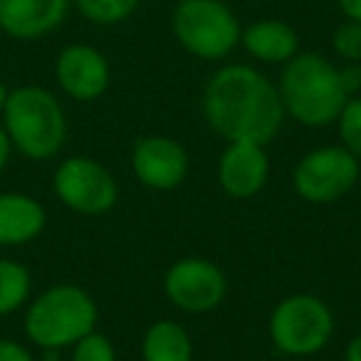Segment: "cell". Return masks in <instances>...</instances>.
Masks as SVG:
<instances>
[{"label": "cell", "instance_id": "13", "mask_svg": "<svg viewBox=\"0 0 361 361\" xmlns=\"http://www.w3.org/2000/svg\"><path fill=\"white\" fill-rule=\"evenodd\" d=\"M72 0H0V30L13 40H40L65 23Z\"/></svg>", "mask_w": 361, "mask_h": 361}, {"label": "cell", "instance_id": "2", "mask_svg": "<svg viewBox=\"0 0 361 361\" xmlns=\"http://www.w3.org/2000/svg\"><path fill=\"white\" fill-rule=\"evenodd\" d=\"M280 97L285 111L305 126H326L344 109L346 94L339 67L317 52H297L280 75Z\"/></svg>", "mask_w": 361, "mask_h": 361}, {"label": "cell", "instance_id": "15", "mask_svg": "<svg viewBox=\"0 0 361 361\" xmlns=\"http://www.w3.org/2000/svg\"><path fill=\"white\" fill-rule=\"evenodd\" d=\"M240 45L252 60L265 65H285L300 52V35L290 23L267 18L243 27Z\"/></svg>", "mask_w": 361, "mask_h": 361}, {"label": "cell", "instance_id": "14", "mask_svg": "<svg viewBox=\"0 0 361 361\" xmlns=\"http://www.w3.org/2000/svg\"><path fill=\"white\" fill-rule=\"evenodd\" d=\"M47 226V211L27 193H0V247H20L37 240Z\"/></svg>", "mask_w": 361, "mask_h": 361}, {"label": "cell", "instance_id": "16", "mask_svg": "<svg viewBox=\"0 0 361 361\" xmlns=\"http://www.w3.org/2000/svg\"><path fill=\"white\" fill-rule=\"evenodd\" d=\"M144 361H191L193 344L188 331L171 319H161L149 326L141 344Z\"/></svg>", "mask_w": 361, "mask_h": 361}, {"label": "cell", "instance_id": "5", "mask_svg": "<svg viewBox=\"0 0 361 361\" xmlns=\"http://www.w3.org/2000/svg\"><path fill=\"white\" fill-rule=\"evenodd\" d=\"M171 27L188 55L218 62L240 45L243 25L223 0H176Z\"/></svg>", "mask_w": 361, "mask_h": 361}, {"label": "cell", "instance_id": "26", "mask_svg": "<svg viewBox=\"0 0 361 361\" xmlns=\"http://www.w3.org/2000/svg\"><path fill=\"white\" fill-rule=\"evenodd\" d=\"M346 361H361V334L346 344Z\"/></svg>", "mask_w": 361, "mask_h": 361}, {"label": "cell", "instance_id": "11", "mask_svg": "<svg viewBox=\"0 0 361 361\" xmlns=\"http://www.w3.org/2000/svg\"><path fill=\"white\" fill-rule=\"evenodd\" d=\"M55 80L67 97L77 102H94L109 90L111 70L97 47L75 42L55 60Z\"/></svg>", "mask_w": 361, "mask_h": 361}, {"label": "cell", "instance_id": "8", "mask_svg": "<svg viewBox=\"0 0 361 361\" xmlns=\"http://www.w3.org/2000/svg\"><path fill=\"white\" fill-rule=\"evenodd\" d=\"M359 176L361 166L354 154L344 146H322L300 159L292 186L307 203H334L356 186Z\"/></svg>", "mask_w": 361, "mask_h": 361}, {"label": "cell", "instance_id": "18", "mask_svg": "<svg viewBox=\"0 0 361 361\" xmlns=\"http://www.w3.org/2000/svg\"><path fill=\"white\" fill-rule=\"evenodd\" d=\"M77 11L94 25H119L139 11L141 0H75Z\"/></svg>", "mask_w": 361, "mask_h": 361}, {"label": "cell", "instance_id": "10", "mask_svg": "<svg viewBox=\"0 0 361 361\" xmlns=\"http://www.w3.org/2000/svg\"><path fill=\"white\" fill-rule=\"evenodd\" d=\"M131 169L141 186L151 191H173L188 176V154L176 139L146 136L131 151Z\"/></svg>", "mask_w": 361, "mask_h": 361}, {"label": "cell", "instance_id": "25", "mask_svg": "<svg viewBox=\"0 0 361 361\" xmlns=\"http://www.w3.org/2000/svg\"><path fill=\"white\" fill-rule=\"evenodd\" d=\"M11 156H13V144H11V139H8L6 129L0 126V173L8 169V164H11Z\"/></svg>", "mask_w": 361, "mask_h": 361}, {"label": "cell", "instance_id": "1", "mask_svg": "<svg viewBox=\"0 0 361 361\" xmlns=\"http://www.w3.org/2000/svg\"><path fill=\"white\" fill-rule=\"evenodd\" d=\"M285 114L280 90L250 65L221 67L203 92V116L228 141L270 144Z\"/></svg>", "mask_w": 361, "mask_h": 361}, {"label": "cell", "instance_id": "3", "mask_svg": "<svg viewBox=\"0 0 361 361\" xmlns=\"http://www.w3.org/2000/svg\"><path fill=\"white\" fill-rule=\"evenodd\" d=\"M0 119L13 151L23 154L25 159H55L67 141L65 109L45 87L23 85L11 90Z\"/></svg>", "mask_w": 361, "mask_h": 361}, {"label": "cell", "instance_id": "12", "mask_svg": "<svg viewBox=\"0 0 361 361\" xmlns=\"http://www.w3.org/2000/svg\"><path fill=\"white\" fill-rule=\"evenodd\" d=\"M270 178V156L252 141H231L218 161V183L233 198H252Z\"/></svg>", "mask_w": 361, "mask_h": 361}, {"label": "cell", "instance_id": "24", "mask_svg": "<svg viewBox=\"0 0 361 361\" xmlns=\"http://www.w3.org/2000/svg\"><path fill=\"white\" fill-rule=\"evenodd\" d=\"M336 6L346 20L361 23V0H336Z\"/></svg>", "mask_w": 361, "mask_h": 361}, {"label": "cell", "instance_id": "21", "mask_svg": "<svg viewBox=\"0 0 361 361\" xmlns=\"http://www.w3.org/2000/svg\"><path fill=\"white\" fill-rule=\"evenodd\" d=\"M72 361H116L114 344L99 331H90L72 346Z\"/></svg>", "mask_w": 361, "mask_h": 361}, {"label": "cell", "instance_id": "28", "mask_svg": "<svg viewBox=\"0 0 361 361\" xmlns=\"http://www.w3.org/2000/svg\"><path fill=\"white\" fill-rule=\"evenodd\" d=\"M42 361H60L57 356H47V359H42Z\"/></svg>", "mask_w": 361, "mask_h": 361}, {"label": "cell", "instance_id": "6", "mask_svg": "<svg viewBox=\"0 0 361 361\" xmlns=\"http://www.w3.org/2000/svg\"><path fill=\"white\" fill-rule=\"evenodd\" d=\"M334 334V314L329 305L314 295H292L270 314V339L282 354H319Z\"/></svg>", "mask_w": 361, "mask_h": 361}, {"label": "cell", "instance_id": "27", "mask_svg": "<svg viewBox=\"0 0 361 361\" xmlns=\"http://www.w3.org/2000/svg\"><path fill=\"white\" fill-rule=\"evenodd\" d=\"M8 94H11V90L6 87V82H0V116H3V109H6Z\"/></svg>", "mask_w": 361, "mask_h": 361}, {"label": "cell", "instance_id": "22", "mask_svg": "<svg viewBox=\"0 0 361 361\" xmlns=\"http://www.w3.org/2000/svg\"><path fill=\"white\" fill-rule=\"evenodd\" d=\"M0 361H35V356L20 341L0 339Z\"/></svg>", "mask_w": 361, "mask_h": 361}, {"label": "cell", "instance_id": "9", "mask_svg": "<svg viewBox=\"0 0 361 361\" xmlns=\"http://www.w3.org/2000/svg\"><path fill=\"white\" fill-rule=\"evenodd\" d=\"M164 290L178 310L203 314L223 305L228 295V280L216 262L203 257H183L169 267Z\"/></svg>", "mask_w": 361, "mask_h": 361}, {"label": "cell", "instance_id": "23", "mask_svg": "<svg viewBox=\"0 0 361 361\" xmlns=\"http://www.w3.org/2000/svg\"><path fill=\"white\" fill-rule=\"evenodd\" d=\"M339 77H341V85H344V90L349 97H354L356 92L361 90V65L359 62H346V65L339 70Z\"/></svg>", "mask_w": 361, "mask_h": 361}, {"label": "cell", "instance_id": "20", "mask_svg": "<svg viewBox=\"0 0 361 361\" xmlns=\"http://www.w3.org/2000/svg\"><path fill=\"white\" fill-rule=\"evenodd\" d=\"M334 55L344 62H361V23L344 20L331 35Z\"/></svg>", "mask_w": 361, "mask_h": 361}, {"label": "cell", "instance_id": "7", "mask_svg": "<svg viewBox=\"0 0 361 361\" xmlns=\"http://www.w3.org/2000/svg\"><path fill=\"white\" fill-rule=\"evenodd\" d=\"M52 188L62 206L80 216H104L119 198L114 176L90 156H70L62 161L52 176Z\"/></svg>", "mask_w": 361, "mask_h": 361}, {"label": "cell", "instance_id": "4", "mask_svg": "<svg viewBox=\"0 0 361 361\" xmlns=\"http://www.w3.org/2000/svg\"><path fill=\"white\" fill-rule=\"evenodd\" d=\"M97 317L99 312L90 292L70 282H60L27 302L23 326L30 344L60 351L94 331Z\"/></svg>", "mask_w": 361, "mask_h": 361}, {"label": "cell", "instance_id": "19", "mask_svg": "<svg viewBox=\"0 0 361 361\" xmlns=\"http://www.w3.org/2000/svg\"><path fill=\"white\" fill-rule=\"evenodd\" d=\"M341 146L361 161V97H349L336 116Z\"/></svg>", "mask_w": 361, "mask_h": 361}, {"label": "cell", "instance_id": "17", "mask_svg": "<svg viewBox=\"0 0 361 361\" xmlns=\"http://www.w3.org/2000/svg\"><path fill=\"white\" fill-rule=\"evenodd\" d=\"M32 275L23 262L0 257V317L16 314L30 302Z\"/></svg>", "mask_w": 361, "mask_h": 361}]
</instances>
